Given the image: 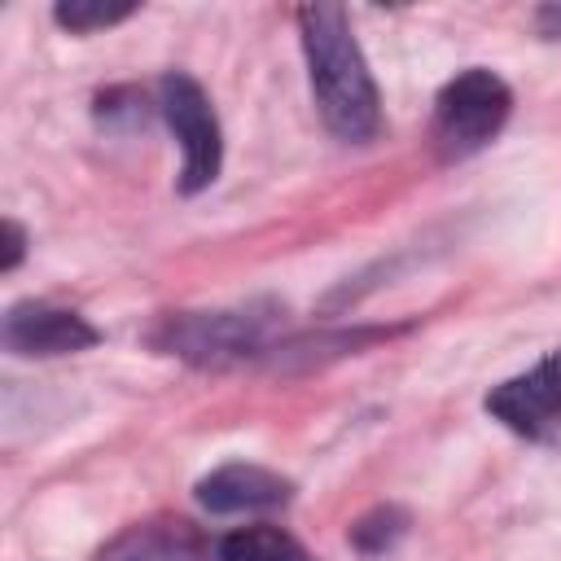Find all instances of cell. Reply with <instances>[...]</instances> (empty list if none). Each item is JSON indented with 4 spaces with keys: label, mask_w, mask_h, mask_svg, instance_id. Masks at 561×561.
<instances>
[{
    "label": "cell",
    "mask_w": 561,
    "mask_h": 561,
    "mask_svg": "<svg viewBox=\"0 0 561 561\" xmlns=\"http://www.w3.org/2000/svg\"><path fill=\"white\" fill-rule=\"evenodd\" d=\"M280 316L285 311L272 298L215 311H171L149 329V346L193 368H228L263 355L280 329Z\"/></svg>",
    "instance_id": "2"
},
{
    "label": "cell",
    "mask_w": 561,
    "mask_h": 561,
    "mask_svg": "<svg viewBox=\"0 0 561 561\" xmlns=\"http://www.w3.org/2000/svg\"><path fill=\"white\" fill-rule=\"evenodd\" d=\"M482 408L513 430L517 438H543L561 425V346L548 351L535 368L491 386V394L482 399Z\"/></svg>",
    "instance_id": "5"
},
{
    "label": "cell",
    "mask_w": 561,
    "mask_h": 561,
    "mask_svg": "<svg viewBox=\"0 0 561 561\" xmlns=\"http://www.w3.org/2000/svg\"><path fill=\"white\" fill-rule=\"evenodd\" d=\"M131 13H136V4H123V0H61L53 9V22L70 35H92V31L127 22Z\"/></svg>",
    "instance_id": "11"
},
{
    "label": "cell",
    "mask_w": 561,
    "mask_h": 561,
    "mask_svg": "<svg viewBox=\"0 0 561 561\" xmlns=\"http://www.w3.org/2000/svg\"><path fill=\"white\" fill-rule=\"evenodd\" d=\"M219 561H316L289 530L280 526H237L219 539Z\"/></svg>",
    "instance_id": "9"
},
{
    "label": "cell",
    "mask_w": 561,
    "mask_h": 561,
    "mask_svg": "<svg viewBox=\"0 0 561 561\" xmlns=\"http://www.w3.org/2000/svg\"><path fill=\"white\" fill-rule=\"evenodd\" d=\"M96 561H219V543L184 517H149L118 530Z\"/></svg>",
    "instance_id": "8"
},
{
    "label": "cell",
    "mask_w": 561,
    "mask_h": 561,
    "mask_svg": "<svg viewBox=\"0 0 561 561\" xmlns=\"http://www.w3.org/2000/svg\"><path fill=\"white\" fill-rule=\"evenodd\" d=\"M294 18H298V39H302L307 79H311L320 123L346 145L373 140L381 127V96H377L373 70L359 53L346 9L342 4H302Z\"/></svg>",
    "instance_id": "1"
},
{
    "label": "cell",
    "mask_w": 561,
    "mask_h": 561,
    "mask_svg": "<svg viewBox=\"0 0 561 561\" xmlns=\"http://www.w3.org/2000/svg\"><path fill=\"white\" fill-rule=\"evenodd\" d=\"M403 535H408V513H403L399 504H377V508H368V513L346 530L351 548L364 552V557H386Z\"/></svg>",
    "instance_id": "10"
},
{
    "label": "cell",
    "mask_w": 561,
    "mask_h": 561,
    "mask_svg": "<svg viewBox=\"0 0 561 561\" xmlns=\"http://www.w3.org/2000/svg\"><path fill=\"white\" fill-rule=\"evenodd\" d=\"M22 259H26V228L18 219H4V254H0V267L13 272Z\"/></svg>",
    "instance_id": "13"
},
{
    "label": "cell",
    "mask_w": 561,
    "mask_h": 561,
    "mask_svg": "<svg viewBox=\"0 0 561 561\" xmlns=\"http://www.w3.org/2000/svg\"><path fill=\"white\" fill-rule=\"evenodd\" d=\"M158 114L167 118L171 136L180 140V180H175L180 193L193 197V193L210 188L224 167V131H219L206 88L184 70H167L158 79Z\"/></svg>",
    "instance_id": "4"
},
{
    "label": "cell",
    "mask_w": 561,
    "mask_h": 561,
    "mask_svg": "<svg viewBox=\"0 0 561 561\" xmlns=\"http://www.w3.org/2000/svg\"><path fill=\"white\" fill-rule=\"evenodd\" d=\"M0 342L9 355L22 359H53V355H75L101 342L96 324H88L79 311L70 307H53V302H35L22 298L4 311L0 320Z\"/></svg>",
    "instance_id": "6"
},
{
    "label": "cell",
    "mask_w": 561,
    "mask_h": 561,
    "mask_svg": "<svg viewBox=\"0 0 561 561\" xmlns=\"http://www.w3.org/2000/svg\"><path fill=\"white\" fill-rule=\"evenodd\" d=\"M535 31L543 39H561V4H539L535 9Z\"/></svg>",
    "instance_id": "14"
},
{
    "label": "cell",
    "mask_w": 561,
    "mask_h": 561,
    "mask_svg": "<svg viewBox=\"0 0 561 561\" xmlns=\"http://www.w3.org/2000/svg\"><path fill=\"white\" fill-rule=\"evenodd\" d=\"M294 482L267 465H250V460H232L210 469L206 478H197L193 500L206 513H267L289 504Z\"/></svg>",
    "instance_id": "7"
},
{
    "label": "cell",
    "mask_w": 561,
    "mask_h": 561,
    "mask_svg": "<svg viewBox=\"0 0 561 561\" xmlns=\"http://www.w3.org/2000/svg\"><path fill=\"white\" fill-rule=\"evenodd\" d=\"M145 114H149V105L136 88H110L96 96V123L101 127H140Z\"/></svg>",
    "instance_id": "12"
},
{
    "label": "cell",
    "mask_w": 561,
    "mask_h": 561,
    "mask_svg": "<svg viewBox=\"0 0 561 561\" xmlns=\"http://www.w3.org/2000/svg\"><path fill=\"white\" fill-rule=\"evenodd\" d=\"M513 114V88L486 70V66H469L460 75H451L438 96H434V149L443 162H460L473 158L478 149H486L500 127Z\"/></svg>",
    "instance_id": "3"
}]
</instances>
